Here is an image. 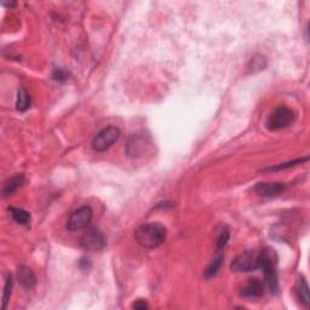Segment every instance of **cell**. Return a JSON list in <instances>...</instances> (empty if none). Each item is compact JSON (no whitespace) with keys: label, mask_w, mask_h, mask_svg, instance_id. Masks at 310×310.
Segmentation results:
<instances>
[{"label":"cell","mask_w":310,"mask_h":310,"mask_svg":"<svg viewBox=\"0 0 310 310\" xmlns=\"http://www.w3.org/2000/svg\"><path fill=\"white\" fill-rule=\"evenodd\" d=\"M135 239L145 248H157L166 240V228L160 223H144L135 230Z\"/></svg>","instance_id":"cell-1"},{"label":"cell","mask_w":310,"mask_h":310,"mask_svg":"<svg viewBox=\"0 0 310 310\" xmlns=\"http://www.w3.org/2000/svg\"><path fill=\"white\" fill-rule=\"evenodd\" d=\"M276 266L277 254L275 250L271 247H264L263 250L258 253V269L263 270L264 285L274 293H276L277 290H279Z\"/></svg>","instance_id":"cell-2"},{"label":"cell","mask_w":310,"mask_h":310,"mask_svg":"<svg viewBox=\"0 0 310 310\" xmlns=\"http://www.w3.org/2000/svg\"><path fill=\"white\" fill-rule=\"evenodd\" d=\"M295 120V112L287 107H277L267 120V128L269 131H279L289 127Z\"/></svg>","instance_id":"cell-3"},{"label":"cell","mask_w":310,"mask_h":310,"mask_svg":"<svg viewBox=\"0 0 310 310\" xmlns=\"http://www.w3.org/2000/svg\"><path fill=\"white\" fill-rule=\"evenodd\" d=\"M120 137V130L115 126H108L99 131L92 140V149L96 151H105L116 143Z\"/></svg>","instance_id":"cell-4"},{"label":"cell","mask_w":310,"mask_h":310,"mask_svg":"<svg viewBox=\"0 0 310 310\" xmlns=\"http://www.w3.org/2000/svg\"><path fill=\"white\" fill-rule=\"evenodd\" d=\"M79 244L85 251L97 252L106 246V238L98 229L91 228L84 232L83 237L80 238Z\"/></svg>","instance_id":"cell-5"},{"label":"cell","mask_w":310,"mask_h":310,"mask_svg":"<svg viewBox=\"0 0 310 310\" xmlns=\"http://www.w3.org/2000/svg\"><path fill=\"white\" fill-rule=\"evenodd\" d=\"M92 210L89 206H84L76 210L75 212L70 216V218L67 222V228L70 231L82 230L89 227V224L92 221Z\"/></svg>","instance_id":"cell-6"},{"label":"cell","mask_w":310,"mask_h":310,"mask_svg":"<svg viewBox=\"0 0 310 310\" xmlns=\"http://www.w3.org/2000/svg\"><path fill=\"white\" fill-rule=\"evenodd\" d=\"M231 270L235 273H248L258 269V254L253 251H246L232 261Z\"/></svg>","instance_id":"cell-7"},{"label":"cell","mask_w":310,"mask_h":310,"mask_svg":"<svg viewBox=\"0 0 310 310\" xmlns=\"http://www.w3.org/2000/svg\"><path fill=\"white\" fill-rule=\"evenodd\" d=\"M150 145V140L148 136L142 134L132 135L126 144V153L128 157H141Z\"/></svg>","instance_id":"cell-8"},{"label":"cell","mask_w":310,"mask_h":310,"mask_svg":"<svg viewBox=\"0 0 310 310\" xmlns=\"http://www.w3.org/2000/svg\"><path fill=\"white\" fill-rule=\"evenodd\" d=\"M287 186L280 182H261L254 186V192L264 198H275L286 192Z\"/></svg>","instance_id":"cell-9"},{"label":"cell","mask_w":310,"mask_h":310,"mask_svg":"<svg viewBox=\"0 0 310 310\" xmlns=\"http://www.w3.org/2000/svg\"><path fill=\"white\" fill-rule=\"evenodd\" d=\"M240 295L247 299H257L264 295V283L258 279H250L241 289Z\"/></svg>","instance_id":"cell-10"},{"label":"cell","mask_w":310,"mask_h":310,"mask_svg":"<svg viewBox=\"0 0 310 310\" xmlns=\"http://www.w3.org/2000/svg\"><path fill=\"white\" fill-rule=\"evenodd\" d=\"M296 296L297 298L305 308H309L310 305V297H309V287L304 279V276L300 275L296 283Z\"/></svg>","instance_id":"cell-11"},{"label":"cell","mask_w":310,"mask_h":310,"mask_svg":"<svg viewBox=\"0 0 310 310\" xmlns=\"http://www.w3.org/2000/svg\"><path fill=\"white\" fill-rule=\"evenodd\" d=\"M17 277L21 286L23 287L24 290H32L35 286V282H37V279H35L33 271L32 269H29L28 267H21L18 269Z\"/></svg>","instance_id":"cell-12"},{"label":"cell","mask_w":310,"mask_h":310,"mask_svg":"<svg viewBox=\"0 0 310 310\" xmlns=\"http://www.w3.org/2000/svg\"><path fill=\"white\" fill-rule=\"evenodd\" d=\"M23 182H24V177L22 176V174H17V176L12 177V178L6 180L4 184V189H3V194H4V196L12 195L16 190H17L18 188H21Z\"/></svg>","instance_id":"cell-13"},{"label":"cell","mask_w":310,"mask_h":310,"mask_svg":"<svg viewBox=\"0 0 310 310\" xmlns=\"http://www.w3.org/2000/svg\"><path fill=\"white\" fill-rule=\"evenodd\" d=\"M31 107V96L25 91L23 87H19L17 92V99H16V108L19 112H25Z\"/></svg>","instance_id":"cell-14"},{"label":"cell","mask_w":310,"mask_h":310,"mask_svg":"<svg viewBox=\"0 0 310 310\" xmlns=\"http://www.w3.org/2000/svg\"><path fill=\"white\" fill-rule=\"evenodd\" d=\"M308 160H309V158L305 157V158H303V159H297V160H292V161H287V163H283V164H277V165H275V166L267 167V169H263L262 171H263V172H277V171H283V170L291 169V167H295V166H297V165L305 163V161H308Z\"/></svg>","instance_id":"cell-15"},{"label":"cell","mask_w":310,"mask_h":310,"mask_svg":"<svg viewBox=\"0 0 310 310\" xmlns=\"http://www.w3.org/2000/svg\"><path fill=\"white\" fill-rule=\"evenodd\" d=\"M9 211L11 213V217L14 218V221L17 222L18 224L25 225L28 224L29 221H31V215H29V212H27L23 209L11 208Z\"/></svg>","instance_id":"cell-16"},{"label":"cell","mask_w":310,"mask_h":310,"mask_svg":"<svg viewBox=\"0 0 310 310\" xmlns=\"http://www.w3.org/2000/svg\"><path fill=\"white\" fill-rule=\"evenodd\" d=\"M223 264V256H218L216 257L215 260H213L211 263H210V266L208 267V269L205 271V276L208 277V279H211V277L217 275V273L221 269Z\"/></svg>","instance_id":"cell-17"},{"label":"cell","mask_w":310,"mask_h":310,"mask_svg":"<svg viewBox=\"0 0 310 310\" xmlns=\"http://www.w3.org/2000/svg\"><path fill=\"white\" fill-rule=\"evenodd\" d=\"M12 291V276L8 274L5 280V286H4V295H3V308L6 309L8 303L10 300V296H11Z\"/></svg>","instance_id":"cell-18"},{"label":"cell","mask_w":310,"mask_h":310,"mask_svg":"<svg viewBox=\"0 0 310 310\" xmlns=\"http://www.w3.org/2000/svg\"><path fill=\"white\" fill-rule=\"evenodd\" d=\"M267 66V61L266 58L263 56H254L251 60V69L252 72H254V70H261L264 69Z\"/></svg>","instance_id":"cell-19"},{"label":"cell","mask_w":310,"mask_h":310,"mask_svg":"<svg viewBox=\"0 0 310 310\" xmlns=\"http://www.w3.org/2000/svg\"><path fill=\"white\" fill-rule=\"evenodd\" d=\"M53 77L54 80H56L58 83H64L69 79V73H68L67 70L62 69V68H57V69H55Z\"/></svg>","instance_id":"cell-20"},{"label":"cell","mask_w":310,"mask_h":310,"mask_svg":"<svg viewBox=\"0 0 310 310\" xmlns=\"http://www.w3.org/2000/svg\"><path fill=\"white\" fill-rule=\"evenodd\" d=\"M229 241V231L227 229H224V230L221 231V234H219V237L217 239V248L218 250H222V248H224L225 245H227V242Z\"/></svg>","instance_id":"cell-21"},{"label":"cell","mask_w":310,"mask_h":310,"mask_svg":"<svg viewBox=\"0 0 310 310\" xmlns=\"http://www.w3.org/2000/svg\"><path fill=\"white\" fill-rule=\"evenodd\" d=\"M132 308L134 309H137V310H145L149 308V305H148V303L145 302L144 299H138L136 300V302L132 303Z\"/></svg>","instance_id":"cell-22"},{"label":"cell","mask_w":310,"mask_h":310,"mask_svg":"<svg viewBox=\"0 0 310 310\" xmlns=\"http://www.w3.org/2000/svg\"><path fill=\"white\" fill-rule=\"evenodd\" d=\"M79 266L82 267L83 269H86V268L90 266V263H89V261L84 260V258H83V260H80V262H79Z\"/></svg>","instance_id":"cell-23"}]
</instances>
